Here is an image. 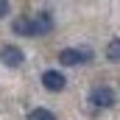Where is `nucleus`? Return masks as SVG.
Here are the masks:
<instances>
[{
	"instance_id": "6e6552de",
	"label": "nucleus",
	"mask_w": 120,
	"mask_h": 120,
	"mask_svg": "<svg viewBox=\"0 0 120 120\" xmlns=\"http://www.w3.org/2000/svg\"><path fill=\"white\" fill-rule=\"evenodd\" d=\"M28 120H56V115H53L50 109L36 106V109H31V112H28Z\"/></svg>"
},
{
	"instance_id": "0eeeda50",
	"label": "nucleus",
	"mask_w": 120,
	"mask_h": 120,
	"mask_svg": "<svg viewBox=\"0 0 120 120\" xmlns=\"http://www.w3.org/2000/svg\"><path fill=\"white\" fill-rule=\"evenodd\" d=\"M106 59H109V61H115V64L120 61V36H115V39L106 45Z\"/></svg>"
},
{
	"instance_id": "7ed1b4c3",
	"label": "nucleus",
	"mask_w": 120,
	"mask_h": 120,
	"mask_svg": "<svg viewBox=\"0 0 120 120\" xmlns=\"http://www.w3.org/2000/svg\"><path fill=\"white\" fill-rule=\"evenodd\" d=\"M64 84H67V78L61 75L59 70H45V73H42V87H45V90L61 92V90H64Z\"/></svg>"
},
{
	"instance_id": "1a4fd4ad",
	"label": "nucleus",
	"mask_w": 120,
	"mask_h": 120,
	"mask_svg": "<svg viewBox=\"0 0 120 120\" xmlns=\"http://www.w3.org/2000/svg\"><path fill=\"white\" fill-rule=\"evenodd\" d=\"M8 14V0H0V20Z\"/></svg>"
},
{
	"instance_id": "39448f33",
	"label": "nucleus",
	"mask_w": 120,
	"mask_h": 120,
	"mask_svg": "<svg viewBox=\"0 0 120 120\" xmlns=\"http://www.w3.org/2000/svg\"><path fill=\"white\" fill-rule=\"evenodd\" d=\"M59 61L64 67H75L78 61H84V53H81V48H64L59 53Z\"/></svg>"
},
{
	"instance_id": "f03ea898",
	"label": "nucleus",
	"mask_w": 120,
	"mask_h": 120,
	"mask_svg": "<svg viewBox=\"0 0 120 120\" xmlns=\"http://www.w3.org/2000/svg\"><path fill=\"white\" fill-rule=\"evenodd\" d=\"M0 61H3L6 67H20V64L25 61V53H22L17 45H6V48L0 50Z\"/></svg>"
},
{
	"instance_id": "f257e3e1",
	"label": "nucleus",
	"mask_w": 120,
	"mask_h": 120,
	"mask_svg": "<svg viewBox=\"0 0 120 120\" xmlns=\"http://www.w3.org/2000/svg\"><path fill=\"white\" fill-rule=\"evenodd\" d=\"M90 103L98 106V109H109V106H115V92L109 87H95L90 92Z\"/></svg>"
},
{
	"instance_id": "20e7f679",
	"label": "nucleus",
	"mask_w": 120,
	"mask_h": 120,
	"mask_svg": "<svg viewBox=\"0 0 120 120\" xmlns=\"http://www.w3.org/2000/svg\"><path fill=\"white\" fill-rule=\"evenodd\" d=\"M11 31L17 36H36V25H34V17H17L11 22Z\"/></svg>"
},
{
	"instance_id": "423d86ee",
	"label": "nucleus",
	"mask_w": 120,
	"mask_h": 120,
	"mask_svg": "<svg viewBox=\"0 0 120 120\" xmlns=\"http://www.w3.org/2000/svg\"><path fill=\"white\" fill-rule=\"evenodd\" d=\"M34 25H36V36H42V34H48V31L53 28V20H50L48 11H39V14L34 17Z\"/></svg>"
}]
</instances>
